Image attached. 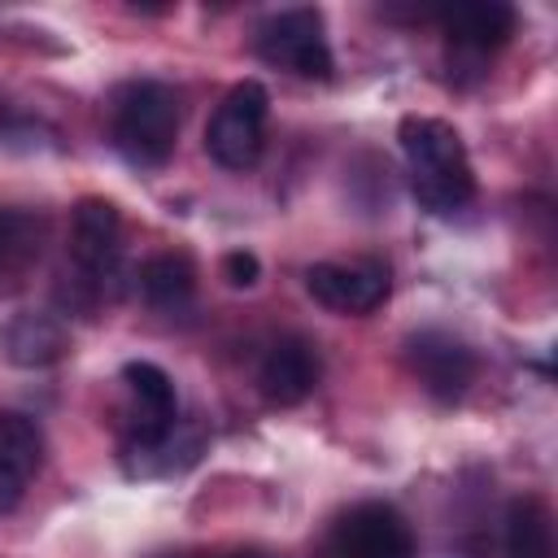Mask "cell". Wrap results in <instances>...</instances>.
<instances>
[{"mask_svg":"<svg viewBox=\"0 0 558 558\" xmlns=\"http://www.w3.org/2000/svg\"><path fill=\"white\" fill-rule=\"evenodd\" d=\"M118 240H122V214H118V205L105 201V196H83L74 205V222H70L74 266L87 279L109 275L113 262H118Z\"/></svg>","mask_w":558,"mask_h":558,"instance_id":"9c48e42d","label":"cell"},{"mask_svg":"<svg viewBox=\"0 0 558 558\" xmlns=\"http://www.w3.org/2000/svg\"><path fill=\"white\" fill-rule=\"evenodd\" d=\"M397 140L410 161V187L423 209L453 214L475 196V174H471L462 135L449 122L410 113V118H401Z\"/></svg>","mask_w":558,"mask_h":558,"instance_id":"6da1fadb","label":"cell"},{"mask_svg":"<svg viewBox=\"0 0 558 558\" xmlns=\"http://www.w3.org/2000/svg\"><path fill=\"white\" fill-rule=\"evenodd\" d=\"M506 558H554V523L545 501L514 497L506 506Z\"/></svg>","mask_w":558,"mask_h":558,"instance_id":"9a60e30c","label":"cell"},{"mask_svg":"<svg viewBox=\"0 0 558 558\" xmlns=\"http://www.w3.org/2000/svg\"><path fill=\"white\" fill-rule=\"evenodd\" d=\"M257 57L292 70L301 78H327L331 74V48L323 35L318 9H283L257 26Z\"/></svg>","mask_w":558,"mask_h":558,"instance_id":"277c9868","label":"cell"},{"mask_svg":"<svg viewBox=\"0 0 558 558\" xmlns=\"http://www.w3.org/2000/svg\"><path fill=\"white\" fill-rule=\"evenodd\" d=\"M122 384L131 392V445L161 440L179 423V397L157 362H126Z\"/></svg>","mask_w":558,"mask_h":558,"instance_id":"ba28073f","label":"cell"},{"mask_svg":"<svg viewBox=\"0 0 558 558\" xmlns=\"http://www.w3.org/2000/svg\"><path fill=\"white\" fill-rule=\"evenodd\" d=\"M410 371L436 401H458L475 379V353L449 331H418L405 349Z\"/></svg>","mask_w":558,"mask_h":558,"instance_id":"52a82bcc","label":"cell"},{"mask_svg":"<svg viewBox=\"0 0 558 558\" xmlns=\"http://www.w3.org/2000/svg\"><path fill=\"white\" fill-rule=\"evenodd\" d=\"M257 384H262L266 401H275V405H301L314 392V384H318V353H314V344H305L296 336L270 344V353L262 357Z\"/></svg>","mask_w":558,"mask_h":558,"instance_id":"7c38bea8","label":"cell"},{"mask_svg":"<svg viewBox=\"0 0 558 558\" xmlns=\"http://www.w3.org/2000/svg\"><path fill=\"white\" fill-rule=\"evenodd\" d=\"M305 288L318 305L336 314H371L388 296V266L384 262H318L305 270Z\"/></svg>","mask_w":558,"mask_h":558,"instance_id":"8992f818","label":"cell"},{"mask_svg":"<svg viewBox=\"0 0 558 558\" xmlns=\"http://www.w3.org/2000/svg\"><path fill=\"white\" fill-rule=\"evenodd\" d=\"M445 22V35H449V48L471 57V61H484L493 48H501L510 35H514V9L510 4H453L440 13Z\"/></svg>","mask_w":558,"mask_h":558,"instance_id":"8fae6325","label":"cell"},{"mask_svg":"<svg viewBox=\"0 0 558 558\" xmlns=\"http://www.w3.org/2000/svg\"><path fill=\"white\" fill-rule=\"evenodd\" d=\"M44 462V436L26 414H0V514H9Z\"/></svg>","mask_w":558,"mask_h":558,"instance_id":"4fadbf2b","label":"cell"},{"mask_svg":"<svg viewBox=\"0 0 558 558\" xmlns=\"http://www.w3.org/2000/svg\"><path fill=\"white\" fill-rule=\"evenodd\" d=\"M0 235H4V222H0Z\"/></svg>","mask_w":558,"mask_h":558,"instance_id":"ac0fdd59","label":"cell"},{"mask_svg":"<svg viewBox=\"0 0 558 558\" xmlns=\"http://www.w3.org/2000/svg\"><path fill=\"white\" fill-rule=\"evenodd\" d=\"M323 558H414V532L392 506L362 501L331 527Z\"/></svg>","mask_w":558,"mask_h":558,"instance_id":"5b68a950","label":"cell"},{"mask_svg":"<svg viewBox=\"0 0 558 558\" xmlns=\"http://www.w3.org/2000/svg\"><path fill=\"white\" fill-rule=\"evenodd\" d=\"M222 275H227V283H231V288H253V283H257V275H262V266H257V257H253V253L235 248V253H227V257H222Z\"/></svg>","mask_w":558,"mask_h":558,"instance_id":"2e32d148","label":"cell"},{"mask_svg":"<svg viewBox=\"0 0 558 558\" xmlns=\"http://www.w3.org/2000/svg\"><path fill=\"white\" fill-rule=\"evenodd\" d=\"M222 558H262V554H253V549H235V554H222Z\"/></svg>","mask_w":558,"mask_h":558,"instance_id":"e0dca14e","label":"cell"},{"mask_svg":"<svg viewBox=\"0 0 558 558\" xmlns=\"http://www.w3.org/2000/svg\"><path fill=\"white\" fill-rule=\"evenodd\" d=\"M266 113H270V96L262 83L244 78L235 83L218 113L209 118V131H205V148L218 166L227 170H248L257 157H262V131H266Z\"/></svg>","mask_w":558,"mask_h":558,"instance_id":"3957f363","label":"cell"},{"mask_svg":"<svg viewBox=\"0 0 558 558\" xmlns=\"http://www.w3.org/2000/svg\"><path fill=\"white\" fill-rule=\"evenodd\" d=\"M140 292L157 310H183L196 292V266L183 253H157L140 266Z\"/></svg>","mask_w":558,"mask_h":558,"instance_id":"5bb4252c","label":"cell"},{"mask_svg":"<svg viewBox=\"0 0 558 558\" xmlns=\"http://www.w3.org/2000/svg\"><path fill=\"white\" fill-rule=\"evenodd\" d=\"M179 140V96L166 83L140 78L113 96V144L135 166H161Z\"/></svg>","mask_w":558,"mask_h":558,"instance_id":"7a4b0ae2","label":"cell"},{"mask_svg":"<svg viewBox=\"0 0 558 558\" xmlns=\"http://www.w3.org/2000/svg\"><path fill=\"white\" fill-rule=\"evenodd\" d=\"M70 349V331L57 314L48 310H17L4 327H0V353L9 366H22V371H39V366H52L61 362Z\"/></svg>","mask_w":558,"mask_h":558,"instance_id":"30bf717a","label":"cell"}]
</instances>
